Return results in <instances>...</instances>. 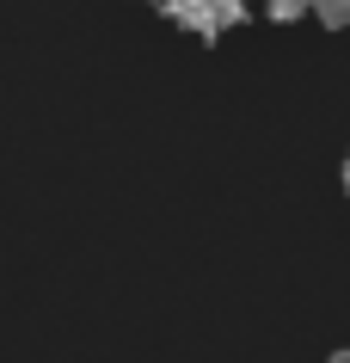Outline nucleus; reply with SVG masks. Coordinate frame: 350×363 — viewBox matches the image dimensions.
Here are the masks:
<instances>
[{"label": "nucleus", "mask_w": 350, "mask_h": 363, "mask_svg": "<svg viewBox=\"0 0 350 363\" xmlns=\"http://www.w3.org/2000/svg\"><path fill=\"white\" fill-rule=\"evenodd\" d=\"M264 13H271L276 25H295L301 13H313V0H264Z\"/></svg>", "instance_id": "nucleus-1"}, {"label": "nucleus", "mask_w": 350, "mask_h": 363, "mask_svg": "<svg viewBox=\"0 0 350 363\" xmlns=\"http://www.w3.org/2000/svg\"><path fill=\"white\" fill-rule=\"evenodd\" d=\"M344 197H350V154H344Z\"/></svg>", "instance_id": "nucleus-2"}, {"label": "nucleus", "mask_w": 350, "mask_h": 363, "mask_svg": "<svg viewBox=\"0 0 350 363\" xmlns=\"http://www.w3.org/2000/svg\"><path fill=\"white\" fill-rule=\"evenodd\" d=\"M332 363H350V351H338V357H332Z\"/></svg>", "instance_id": "nucleus-3"}]
</instances>
